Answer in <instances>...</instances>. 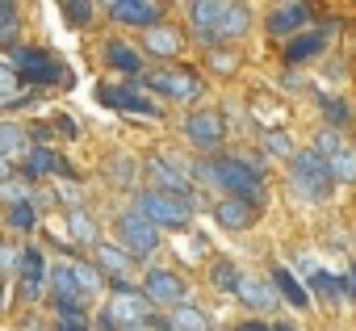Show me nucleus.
Segmentation results:
<instances>
[{"label": "nucleus", "mask_w": 356, "mask_h": 331, "mask_svg": "<svg viewBox=\"0 0 356 331\" xmlns=\"http://www.w3.org/2000/svg\"><path fill=\"white\" fill-rule=\"evenodd\" d=\"M331 163L310 147V151H298L293 159H289V185L306 197V202H323L327 197V189H331Z\"/></svg>", "instance_id": "nucleus-1"}, {"label": "nucleus", "mask_w": 356, "mask_h": 331, "mask_svg": "<svg viewBox=\"0 0 356 331\" xmlns=\"http://www.w3.org/2000/svg\"><path fill=\"white\" fill-rule=\"evenodd\" d=\"M210 181L214 185H222V189H231L235 197H243V202H260L264 197V185H260V177L248 168V159H239V155H222V159H214L210 163Z\"/></svg>", "instance_id": "nucleus-2"}, {"label": "nucleus", "mask_w": 356, "mask_h": 331, "mask_svg": "<svg viewBox=\"0 0 356 331\" xmlns=\"http://www.w3.org/2000/svg\"><path fill=\"white\" fill-rule=\"evenodd\" d=\"M143 80H147L151 92L172 97V101H197V97L206 92V88H202V76H193V72H185V67H155V72H147Z\"/></svg>", "instance_id": "nucleus-3"}, {"label": "nucleus", "mask_w": 356, "mask_h": 331, "mask_svg": "<svg viewBox=\"0 0 356 331\" xmlns=\"http://www.w3.org/2000/svg\"><path fill=\"white\" fill-rule=\"evenodd\" d=\"M134 210L151 223H163V227H185L189 223V206L181 197H172V193H159V189H147L134 197Z\"/></svg>", "instance_id": "nucleus-4"}, {"label": "nucleus", "mask_w": 356, "mask_h": 331, "mask_svg": "<svg viewBox=\"0 0 356 331\" xmlns=\"http://www.w3.org/2000/svg\"><path fill=\"white\" fill-rule=\"evenodd\" d=\"M13 67H17V76H22L26 84H51V80L63 76L59 59H55L51 51H34V47H17V51H13Z\"/></svg>", "instance_id": "nucleus-5"}, {"label": "nucleus", "mask_w": 356, "mask_h": 331, "mask_svg": "<svg viewBox=\"0 0 356 331\" xmlns=\"http://www.w3.org/2000/svg\"><path fill=\"white\" fill-rule=\"evenodd\" d=\"M105 323H109V327H118V331H134V327L151 323V298H138L134 289H122V293L109 302Z\"/></svg>", "instance_id": "nucleus-6"}, {"label": "nucleus", "mask_w": 356, "mask_h": 331, "mask_svg": "<svg viewBox=\"0 0 356 331\" xmlns=\"http://www.w3.org/2000/svg\"><path fill=\"white\" fill-rule=\"evenodd\" d=\"M118 235H122V243H126L134 256H151V252L159 248V231H155V223L143 218L138 210H130V214L118 218Z\"/></svg>", "instance_id": "nucleus-7"}, {"label": "nucleus", "mask_w": 356, "mask_h": 331, "mask_svg": "<svg viewBox=\"0 0 356 331\" xmlns=\"http://www.w3.org/2000/svg\"><path fill=\"white\" fill-rule=\"evenodd\" d=\"M222 134H227V122H222V113L218 109H193L189 118H185V138L193 143V147H218L222 143Z\"/></svg>", "instance_id": "nucleus-8"}, {"label": "nucleus", "mask_w": 356, "mask_h": 331, "mask_svg": "<svg viewBox=\"0 0 356 331\" xmlns=\"http://www.w3.org/2000/svg\"><path fill=\"white\" fill-rule=\"evenodd\" d=\"M51 298H55L59 314H80V310L88 306L84 289H80V285H76V277H72V264L51 268Z\"/></svg>", "instance_id": "nucleus-9"}, {"label": "nucleus", "mask_w": 356, "mask_h": 331, "mask_svg": "<svg viewBox=\"0 0 356 331\" xmlns=\"http://www.w3.org/2000/svg\"><path fill=\"white\" fill-rule=\"evenodd\" d=\"M113 22L122 26H143V30H155L168 13V0H122L118 9H109Z\"/></svg>", "instance_id": "nucleus-10"}, {"label": "nucleus", "mask_w": 356, "mask_h": 331, "mask_svg": "<svg viewBox=\"0 0 356 331\" xmlns=\"http://www.w3.org/2000/svg\"><path fill=\"white\" fill-rule=\"evenodd\" d=\"M264 26H268V34H277V38H293L298 30L310 26V5H306V0H285L281 9L268 13Z\"/></svg>", "instance_id": "nucleus-11"}, {"label": "nucleus", "mask_w": 356, "mask_h": 331, "mask_svg": "<svg viewBox=\"0 0 356 331\" xmlns=\"http://www.w3.org/2000/svg\"><path fill=\"white\" fill-rule=\"evenodd\" d=\"M143 293L151 298V302H163V306H181L185 298H189V289H185V281L181 277H172V273H147V281H143Z\"/></svg>", "instance_id": "nucleus-12"}, {"label": "nucleus", "mask_w": 356, "mask_h": 331, "mask_svg": "<svg viewBox=\"0 0 356 331\" xmlns=\"http://www.w3.org/2000/svg\"><path fill=\"white\" fill-rule=\"evenodd\" d=\"M227 9H231V0H197V5H193V26H197V38L202 42H218L214 30L222 26Z\"/></svg>", "instance_id": "nucleus-13"}, {"label": "nucleus", "mask_w": 356, "mask_h": 331, "mask_svg": "<svg viewBox=\"0 0 356 331\" xmlns=\"http://www.w3.org/2000/svg\"><path fill=\"white\" fill-rule=\"evenodd\" d=\"M252 218H256V206L243 202V197H222V202L214 206V223L227 227V231H248Z\"/></svg>", "instance_id": "nucleus-14"}, {"label": "nucleus", "mask_w": 356, "mask_h": 331, "mask_svg": "<svg viewBox=\"0 0 356 331\" xmlns=\"http://www.w3.org/2000/svg\"><path fill=\"white\" fill-rule=\"evenodd\" d=\"M30 105V84L17 76L13 63H0V109H22Z\"/></svg>", "instance_id": "nucleus-15"}, {"label": "nucleus", "mask_w": 356, "mask_h": 331, "mask_svg": "<svg viewBox=\"0 0 356 331\" xmlns=\"http://www.w3.org/2000/svg\"><path fill=\"white\" fill-rule=\"evenodd\" d=\"M97 92H101V101H105V105H113V109H130V113H143V118H159V109H155L151 101H143L138 92H130V88H113V84H101Z\"/></svg>", "instance_id": "nucleus-16"}, {"label": "nucleus", "mask_w": 356, "mask_h": 331, "mask_svg": "<svg viewBox=\"0 0 356 331\" xmlns=\"http://www.w3.org/2000/svg\"><path fill=\"white\" fill-rule=\"evenodd\" d=\"M252 310H273L277 306V285L273 281H260V277H239V289H235Z\"/></svg>", "instance_id": "nucleus-17"}, {"label": "nucleus", "mask_w": 356, "mask_h": 331, "mask_svg": "<svg viewBox=\"0 0 356 331\" xmlns=\"http://www.w3.org/2000/svg\"><path fill=\"white\" fill-rule=\"evenodd\" d=\"M147 177H151V181H159V185H163V193H172V197H181V202H185V197H193L189 181H185L181 172H176V168H168L163 159H155V155L147 159Z\"/></svg>", "instance_id": "nucleus-18"}, {"label": "nucleus", "mask_w": 356, "mask_h": 331, "mask_svg": "<svg viewBox=\"0 0 356 331\" xmlns=\"http://www.w3.org/2000/svg\"><path fill=\"white\" fill-rule=\"evenodd\" d=\"M105 59H109L118 72H126V76H138V72H143V55H138L130 42H122V38H109V42H105Z\"/></svg>", "instance_id": "nucleus-19"}, {"label": "nucleus", "mask_w": 356, "mask_h": 331, "mask_svg": "<svg viewBox=\"0 0 356 331\" xmlns=\"http://www.w3.org/2000/svg\"><path fill=\"white\" fill-rule=\"evenodd\" d=\"M248 30H252V9H248V5H235V0H231V9H227L222 26L214 30V38L227 42V38H243Z\"/></svg>", "instance_id": "nucleus-20"}, {"label": "nucleus", "mask_w": 356, "mask_h": 331, "mask_svg": "<svg viewBox=\"0 0 356 331\" xmlns=\"http://www.w3.org/2000/svg\"><path fill=\"white\" fill-rule=\"evenodd\" d=\"M47 264H42V252L38 248H26L22 252V298H38V281H42Z\"/></svg>", "instance_id": "nucleus-21"}, {"label": "nucleus", "mask_w": 356, "mask_h": 331, "mask_svg": "<svg viewBox=\"0 0 356 331\" xmlns=\"http://www.w3.org/2000/svg\"><path fill=\"white\" fill-rule=\"evenodd\" d=\"M26 172L30 177H47V172H63V177H72V168L51 151V147H34L30 155H26Z\"/></svg>", "instance_id": "nucleus-22"}, {"label": "nucleus", "mask_w": 356, "mask_h": 331, "mask_svg": "<svg viewBox=\"0 0 356 331\" xmlns=\"http://www.w3.org/2000/svg\"><path fill=\"white\" fill-rule=\"evenodd\" d=\"M130 252H122V248H113V243H97V268L101 273H109V277H126L130 273Z\"/></svg>", "instance_id": "nucleus-23"}, {"label": "nucleus", "mask_w": 356, "mask_h": 331, "mask_svg": "<svg viewBox=\"0 0 356 331\" xmlns=\"http://www.w3.org/2000/svg\"><path fill=\"white\" fill-rule=\"evenodd\" d=\"M318 51H323V34H318V30L298 34L293 42H285V63H302V59H310V55H318Z\"/></svg>", "instance_id": "nucleus-24"}, {"label": "nucleus", "mask_w": 356, "mask_h": 331, "mask_svg": "<svg viewBox=\"0 0 356 331\" xmlns=\"http://www.w3.org/2000/svg\"><path fill=\"white\" fill-rule=\"evenodd\" d=\"M273 285H277V293H285V302H289V306H298V310H306V306H310V298H306V289L293 281V273L273 268Z\"/></svg>", "instance_id": "nucleus-25"}, {"label": "nucleus", "mask_w": 356, "mask_h": 331, "mask_svg": "<svg viewBox=\"0 0 356 331\" xmlns=\"http://www.w3.org/2000/svg\"><path fill=\"white\" fill-rule=\"evenodd\" d=\"M0 155H9V159H22L30 155V143H26V130L22 126H0Z\"/></svg>", "instance_id": "nucleus-26"}, {"label": "nucleus", "mask_w": 356, "mask_h": 331, "mask_svg": "<svg viewBox=\"0 0 356 331\" xmlns=\"http://www.w3.org/2000/svg\"><path fill=\"white\" fill-rule=\"evenodd\" d=\"M168 327H172V331H210L206 314H202V310H193V306H172Z\"/></svg>", "instance_id": "nucleus-27"}, {"label": "nucleus", "mask_w": 356, "mask_h": 331, "mask_svg": "<svg viewBox=\"0 0 356 331\" xmlns=\"http://www.w3.org/2000/svg\"><path fill=\"white\" fill-rule=\"evenodd\" d=\"M67 231H72V239H76V243H84V248H97V223H92L88 214L72 210V218H67Z\"/></svg>", "instance_id": "nucleus-28"}, {"label": "nucleus", "mask_w": 356, "mask_h": 331, "mask_svg": "<svg viewBox=\"0 0 356 331\" xmlns=\"http://www.w3.org/2000/svg\"><path fill=\"white\" fill-rule=\"evenodd\" d=\"M176 47H181V38H176L168 26L147 30V51H151V55H176Z\"/></svg>", "instance_id": "nucleus-29"}, {"label": "nucleus", "mask_w": 356, "mask_h": 331, "mask_svg": "<svg viewBox=\"0 0 356 331\" xmlns=\"http://www.w3.org/2000/svg\"><path fill=\"white\" fill-rule=\"evenodd\" d=\"M72 277H76V285L84 289V298H92V293L101 289V268H97V264H72Z\"/></svg>", "instance_id": "nucleus-30"}, {"label": "nucleus", "mask_w": 356, "mask_h": 331, "mask_svg": "<svg viewBox=\"0 0 356 331\" xmlns=\"http://www.w3.org/2000/svg\"><path fill=\"white\" fill-rule=\"evenodd\" d=\"M264 147H268L273 155H281V159H293V155H298L289 130H264Z\"/></svg>", "instance_id": "nucleus-31"}, {"label": "nucleus", "mask_w": 356, "mask_h": 331, "mask_svg": "<svg viewBox=\"0 0 356 331\" xmlns=\"http://www.w3.org/2000/svg\"><path fill=\"white\" fill-rule=\"evenodd\" d=\"M327 163H331V177H335V181H356V151L343 147V151H339L335 159H327Z\"/></svg>", "instance_id": "nucleus-32"}, {"label": "nucleus", "mask_w": 356, "mask_h": 331, "mask_svg": "<svg viewBox=\"0 0 356 331\" xmlns=\"http://www.w3.org/2000/svg\"><path fill=\"white\" fill-rule=\"evenodd\" d=\"M314 151H318L323 159H335V155L343 151V143H339V130H335V126H331V130H318V134H314Z\"/></svg>", "instance_id": "nucleus-33"}, {"label": "nucleus", "mask_w": 356, "mask_h": 331, "mask_svg": "<svg viewBox=\"0 0 356 331\" xmlns=\"http://www.w3.org/2000/svg\"><path fill=\"white\" fill-rule=\"evenodd\" d=\"M210 281H214L218 289H239V273H235L231 260H218V264L210 268Z\"/></svg>", "instance_id": "nucleus-34"}, {"label": "nucleus", "mask_w": 356, "mask_h": 331, "mask_svg": "<svg viewBox=\"0 0 356 331\" xmlns=\"http://www.w3.org/2000/svg\"><path fill=\"white\" fill-rule=\"evenodd\" d=\"M318 109L335 122V130H339V126H348V118H352V109H348L343 101H335V97H318Z\"/></svg>", "instance_id": "nucleus-35"}, {"label": "nucleus", "mask_w": 356, "mask_h": 331, "mask_svg": "<svg viewBox=\"0 0 356 331\" xmlns=\"http://www.w3.org/2000/svg\"><path fill=\"white\" fill-rule=\"evenodd\" d=\"M63 13H67L72 26H88V17H92V0H63Z\"/></svg>", "instance_id": "nucleus-36"}, {"label": "nucleus", "mask_w": 356, "mask_h": 331, "mask_svg": "<svg viewBox=\"0 0 356 331\" xmlns=\"http://www.w3.org/2000/svg\"><path fill=\"white\" fill-rule=\"evenodd\" d=\"M9 227H13V231H34V206H30V202L13 206V210H9Z\"/></svg>", "instance_id": "nucleus-37"}, {"label": "nucleus", "mask_w": 356, "mask_h": 331, "mask_svg": "<svg viewBox=\"0 0 356 331\" xmlns=\"http://www.w3.org/2000/svg\"><path fill=\"white\" fill-rule=\"evenodd\" d=\"M13 30H17V5L0 0V38H13Z\"/></svg>", "instance_id": "nucleus-38"}, {"label": "nucleus", "mask_w": 356, "mask_h": 331, "mask_svg": "<svg viewBox=\"0 0 356 331\" xmlns=\"http://www.w3.org/2000/svg\"><path fill=\"white\" fill-rule=\"evenodd\" d=\"M206 63H210V72H218V76H231V72H235V63H239V59H235V55H231V51H214V55H210V59H206Z\"/></svg>", "instance_id": "nucleus-39"}, {"label": "nucleus", "mask_w": 356, "mask_h": 331, "mask_svg": "<svg viewBox=\"0 0 356 331\" xmlns=\"http://www.w3.org/2000/svg\"><path fill=\"white\" fill-rule=\"evenodd\" d=\"M310 285H314L323 298H331V302H339V298H343V289H339V285H335L327 273H314V277H310Z\"/></svg>", "instance_id": "nucleus-40"}, {"label": "nucleus", "mask_w": 356, "mask_h": 331, "mask_svg": "<svg viewBox=\"0 0 356 331\" xmlns=\"http://www.w3.org/2000/svg\"><path fill=\"white\" fill-rule=\"evenodd\" d=\"M0 197H5V202H13V206H22V202L30 197V189H26V185H13V181H5V185H0Z\"/></svg>", "instance_id": "nucleus-41"}, {"label": "nucleus", "mask_w": 356, "mask_h": 331, "mask_svg": "<svg viewBox=\"0 0 356 331\" xmlns=\"http://www.w3.org/2000/svg\"><path fill=\"white\" fill-rule=\"evenodd\" d=\"M59 331H88V314L80 310V314H63L59 318Z\"/></svg>", "instance_id": "nucleus-42"}, {"label": "nucleus", "mask_w": 356, "mask_h": 331, "mask_svg": "<svg viewBox=\"0 0 356 331\" xmlns=\"http://www.w3.org/2000/svg\"><path fill=\"white\" fill-rule=\"evenodd\" d=\"M109 177H113V181H130V177H134V172H130V159H126V155L109 159Z\"/></svg>", "instance_id": "nucleus-43"}, {"label": "nucleus", "mask_w": 356, "mask_h": 331, "mask_svg": "<svg viewBox=\"0 0 356 331\" xmlns=\"http://www.w3.org/2000/svg\"><path fill=\"white\" fill-rule=\"evenodd\" d=\"M0 268H17V252L9 243H0Z\"/></svg>", "instance_id": "nucleus-44"}, {"label": "nucleus", "mask_w": 356, "mask_h": 331, "mask_svg": "<svg viewBox=\"0 0 356 331\" xmlns=\"http://www.w3.org/2000/svg\"><path fill=\"white\" fill-rule=\"evenodd\" d=\"M5 181H13V163H9V155H0V185Z\"/></svg>", "instance_id": "nucleus-45"}, {"label": "nucleus", "mask_w": 356, "mask_h": 331, "mask_svg": "<svg viewBox=\"0 0 356 331\" xmlns=\"http://www.w3.org/2000/svg\"><path fill=\"white\" fill-rule=\"evenodd\" d=\"M239 331H268V327H264V323H243Z\"/></svg>", "instance_id": "nucleus-46"}, {"label": "nucleus", "mask_w": 356, "mask_h": 331, "mask_svg": "<svg viewBox=\"0 0 356 331\" xmlns=\"http://www.w3.org/2000/svg\"><path fill=\"white\" fill-rule=\"evenodd\" d=\"M348 289H352V302H356V273L348 277Z\"/></svg>", "instance_id": "nucleus-47"}, {"label": "nucleus", "mask_w": 356, "mask_h": 331, "mask_svg": "<svg viewBox=\"0 0 356 331\" xmlns=\"http://www.w3.org/2000/svg\"><path fill=\"white\" fill-rule=\"evenodd\" d=\"M105 5H109V9H118V5H122V0H105Z\"/></svg>", "instance_id": "nucleus-48"}, {"label": "nucleus", "mask_w": 356, "mask_h": 331, "mask_svg": "<svg viewBox=\"0 0 356 331\" xmlns=\"http://www.w3.org/2000/svg\"><path fill=\"white\" fill-rule=\"evenodd\" d=\"M277 331H298V327H285V323H281V327H277Z\"/></svg>", "instance_id": "nucleus-49"}, {"label": "nucleus", "mask_w": 356, "mask_h": 331, "mask_svg": "<svg viewBox=\"0 0 356 331\" xmlns=\"http://www.w3.org/2000/svg\"><path fill=\"white\" fill-rule=\"evenodd\" d=\"M189 5H197V0H189Z\"/></svg>", "instance_id": "nucleus-50"}, {"label": "nucleus", "mask_w": 356, "mask_h": 331, "mask_svg": "<svg viewBox=\"0 0 356 331\" xmlns=\"http://www.w3.org/2000/svg\"><path fill=\"white\" fill-rule=\"evenodd\" d=\"M0 293H5V285H0Z\"/></svg>", "instance_id": "nucleus-51"}]
</instances>
